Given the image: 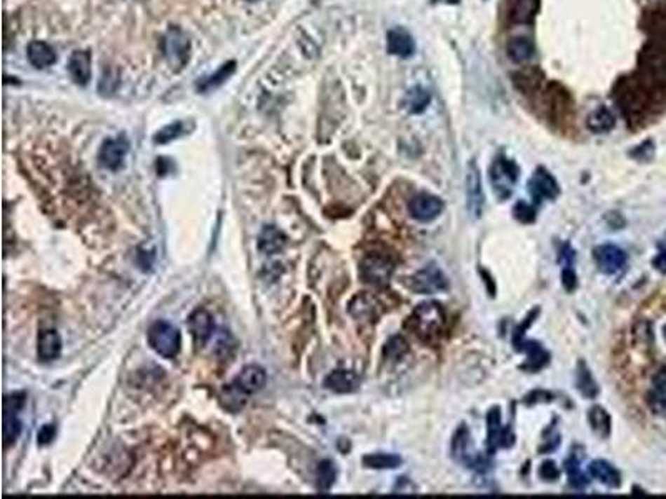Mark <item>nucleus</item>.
<instances>
[{
    "instance_id": "nucleus-1",
    "label": "nucleus",
    "mask_w": 666,
    "mask_h": 499,
    "mask_svg": "<svg viewBox=\"0 0 666 499\" xmlns=\"http://www.w3.org/2000/svg\"><path fill=\"white\" fill-rule=\"evenodd\" d=\"M443 324H445V313L440 308L438 303H423L419 308L413 311L408 327H410L415 335L421 340L432 341L440 336Z\"/></svg>"
},
{
    "instance_id": "nucleus-2",
    "label": "nucleus",
    "mask_w": 666,
    "mask_h": 499,
    "mask_svg": "<svg viewBox=\"0 0 666 499\" xmlns=\"http://www.w3.org/2000/svg\"><path fill=\"white\" fill-rule=\"evenodd\" d=\"M536 315H538V308L530 311V315L526 316L525 322L519 324V327H518L517 329H515V333H513V346H515V350L522 351V353H526V356H528L526 363L523 364L522 368L526 369V371H531V373L538 371V369L546 367V364H548V362H550L548 351H546V350L543 348V346L540 345V343L525 340V331H526V328L530 327L531 322H533V318H535Z\"/></svg>"
},
{
    "instance_id": "nucleus-3",
    "label": "nucleus",
    "mask_w": 666,
    "mask_h": 499,
    "mask_svg": "<svg viewBox=\"0 0 666 499\" xmlns=\"http://www.w3.org/2000/svg\"><path fill=\"white\" fill-rule=\"evenodd\" d=\"M147 340H149L150 348L155 353L167 360L175 358L182 346V335L179 328L175 324L165 322V320H158L149 328Z\"/></svg>"
},
{
    "instance_id": "nucleus-4",
    "label": "nucleus",
    "mask_w": 666,
    "mask_h": 499,
    "mask_svg": "<svg viewBox=\"0 0 666 499\" xmlns=\"http://www.w3.org/2000/svg\"><path fill=\"white\" fill-rule=\"evenodd\" d=\"M641 72L646 82L653 86H666V46L658 39L651 42L641 53Z\"/></svg>"
},
{
    "instance_id": "nucleus-5",
    "label": "nucleus",
    "mask_w": 666,
    "mask_h": 499,
    "mask_svg": "<svg viewBox=\"0 0 666 499\" xmlns=\"http://www.w3.org/2000/svg\"><path fill=\"white\" fill-rule=\"evenodd\" d=\"M518 173L519 170L517 163L512 162V160L498 157L493 162L490 168V180L493 185V191H495V195L501 202L508 197H512L513 186L518 180Z\"/></svg>"
},
{
    "instance_id": "nucleus-6",
    "label": "nucleus",
    "mask_w": 666,
    "mask_h": 499,
    "mask_svg": "<svg viewBox=\"0 0 666 499\" xmlns=\"http://www.w3.org/2000/svg\"><path fill=\"white\" fill-rule=\"evenodd\" d=\"M487 446L488 453L493 454L498 448L513 446V433L510 426H501L500 408H491L487 414Z\"/></svg>"
},
{
    "instance_id": "nucleus-7",
    "label": "nucleus",
    "mask_w": 666,
    "mask_h": 499,
    "mask_svg": "<svg viewBox=\"0 0 666 499\" xmlns=\"http://www.w3.org/2000/svg\"><path fill=\"white\" fill-rule=\"evenodd\" d=\"M451 451L456 461L463 463L466 467H473V470H483L487 465L485 458L480 456L472 449V441H470V433L465 426H460V430L455 433L451 443Z\"/></svg>"
},
{
    "instance_id": "nucleus-8",
    "label": "nucleus",
    "mask_w": 666,
    "mask_h": 499,
    "mask_svg": "<svg viewBox=\"0 0 666 499\" xmlns=\"http://www.w3.org/2000/svg\"><path fill=\"white\" fill-rule=\"evenodd\" d=\"M528 190H530L531 197L535 202H541V200H555L559 195V186L555 180L552 173L545 170L543 167L536 168L533 177L528 182Z\"/></svg>"
},
{
    "instance_id": "nucleus-9",
    "label": "nucleus",
    "mask_w": 666,
    "mask_h": 499,
    "mask_svg": "<svg viewBox=\"0 0 666 499\" xmlns=\"http://www.w3.org/2000/svg\"><path fill=\"white\" fill-rule=\"evenodd\" d=\"M408 212L419 221H432L443 212V202L430 193H420L408 203Z\"/></svg>"
},
{
    "instance_id": "nucleus-10",
    "label": "nucleus",
    "mask_w": 666,
    "mask_h": 499,
    "mask_svg": "<svg viewBox=\"0 0 666 499\" xmlns=\"http://www.w3.org/2000/svg\"><path fill=\"white\" fill-rule=\"evenodd\" d=\"M362 276L368 283L381 285L388 282L393 273V263L381 255H368L362 261Z\"/></svg>"
},
{
    "instance_id": "nucleus-11",
    "label": "nucleus",
    "mask_w": 666,
    "mask_h": 499,
    "mask_svg": "<svg viewBox=\"0 0 666 499\" xmlns=\"http://www.w3.org/2000/svg\"><path fill=\"white\" fill-rule=\"evenodd\" d=\"M127 151H128V142L123 137L110 138V140L104 142V145H102V149L99 151L100 167L107 168V170H118V168L123 165Z\"/></svg>"
},
{
    "instance_id": "nucleus-12",
    "label": "nucleus",
    "mask_w": 666,
    "mask_h": 499,
    "mask_svg": "<svg viewBox=\"0 0 666 499\" xmlns=\"http://www.w3.org/2000/svg\"><path fill=\"white\" fill-rule=\"evenodd\" d=\"M485 203V195L482 190V180H480V170L477 163L472 162L466 175V207L473 217H480Z\"/></svg>"
},
{
    "instance_id": "nucleus-13",
    "label": "nucleus",
    "mask_w": 666,
    "mask_h": 499,
    "mask_svg": "<svg viewBox=\"0 0 666 499\" xmlns=\"http://www.w3.org/2000/svg\"><path fill=\"white\" fill-rule=\"evenodd\" d=\"M447 288V276L443 275L437 266H426V268L413 276V289L419 293H423V295L443 292V289Z\"/></svg>"
},
{
    "instance_id": "nucleus-14",
    "label": "nucleus",
    "mask_w": 666,
    "mask_h": 499,
    "mask_svg": "<svg viewBox=\"0 0 666 499\" xmlns=\"http://www.w3.org/2000/svg\"><path fill=\"white\" fill-rule=\"evenodd\" d=\"M594 260L603 273L615 275L623 270L626 255L623 250L615 247V245H603V247L594 248Z\"/></svg>"
},
{
    "instance_id": "nucleus-15",
    "label": "nucleus",
    "mask_w": 666,
    "mask_h": 499,
    "mask_svg": "<svg viewBox=\"0 0 666 499\" xmlns=\"http://www.w3.org/2000/svg\"><path fill=\"white\" fill-rule=\"evenodd\" d=\"M163 50L172 65H184L189 60V40L180 30H172L163 40Z\"/></svg>"
},
{
    "instance_id": "nucleus-16",
    "label": "nucleus",
    "mask_w": 666,
    "mask_h": 499,
    "mask_svg": "<svg viewBox=\"0 0 666 499\" xmlns=\"http://www.w3.org/2000/svg\"><path fill=\"white\" fill-rule=\"evenodd\" d=\"M189 331L197 345H203L213 335V316L207 310L198 308L189 316Z\"/></svg>"
},
{
    "instance_id": "nucleus-17",
    "label": "nucleus",
    "mask_w": 666,
    "mask_h": 499,
    "mask_svg": "<svg viewBox=\"0 0 666 499\" xmlns=\"http://www.w3.org/2000/svg\"><path fill=\"white\" fill-rule=\"evenodd\" d=\"M266 381V373L265 369L259 367V364H248L240 371V374L235 378L233 383L237 385L240 390L243 391L245 395H253L257 391H260L264 388Z\"/></svg>"
},
{
    "instance_id": "nucleus-18",
    "label": "nucleus",
    "mask_w": 666,
    "mask_h": 499,
    "mask_svg": "<svg viewBox=\"0 0 666 499\" xmlns=\"http://www.w3.org/2000/svg\"><path fill=\"white\" fill-rule=\"evenodd\" d=\"M360 386V378L353 371L346 369H335L325 378V388L333 393H353Z\"/></svg>"
},
{
    "instance_id": "nucleus-19",
    "label": "nucleus",
    "mask_w": 666,
    "mask_h": 499,
    "mask_svg": "<svg viewBox=\"0 0 666 499\" xmlns=\"http://www.w3.org/2000/svg\"><path fill=\"white\" fill-rule=\"evenodd\" d=\"M62 353V338L55 329H46L40 333L37 343V355L42 362H53Z\"/></svg>"
},
{
    "instance_id": "nucleus-20",
    "label": "nucleus",
    "mask_w": 666,
    "mask_h": 499,
    "mask_svg": "<svg viewBox=\"0 0 666 499\" xmlns=\"http://www.w3.org/2000/svg\"><path fill=\"white\" fill-rule=\"evenodd\" d=\"M69 74L77 86H87L92 75V59L88 52H74L69 60Z\"/></svg>"
},
{
    "instance_id": "nucleus-21",
    "label": "nucleus",
    "mask_w": 666,
    "mask_h": 499,
    "mask_svg": "<svg viewBox=\"0 0 666 499\" xmlns=\"http://www.w3.org/2000/svg\"><path fill=\"white\" fill-rule=\"evenodd\" d=\"M386 48L392 55L397 57H410L415 52V43H413L412 35L403 29H393L386 35Z\"/></svg>"
},
{
    "instance_id": "nucleus-22",
    "label": "nucleus",
    "mask_w": 666,
    "mask_h": 499,
    "mask_svg": "<svg viewBox=\"0 0 666 499\" xmlns=\"http://www.w3.org/2000/svg\"><path fill=\"white\" fill-rule=\"evenodd\" d=\"M287 245V237L282 230H278L277 226L269 225L261 230L260 237H259V248L260 252L266 253V255H275V253H280Z\"/></svg>"
},
{
    "instance_id": "nucleus-23",
    "label": "nucleus",
    "mask_w": 666,
    "mask_h": 499,
    "mask_svg": "<svg viewBox=\"0 0 666 499\" xmlns=\"http://www.w3.org/2000/svg\"><path fill=\"white\" fill-rule=\"evenodd\" d=\"M590 474L593 476L594 479H598L599 483L605 484L608 488H620L621 484V476L618 471L613 467L608 461H593L588 467Z\"/></svg>"
},
{
    "instance_id": "nucleus-24",
    "label": "nucleus",
    "mask_w": 666,
    "mask_h": 499,
    "mask_svg": "<svg viewBox=\"0 0 666 499\" xmlns=\"http://www.w3.org/2000/svg\"><path fill=\"white\" fill-rule=\"evenodd\" d=\"M27 57H29L30 64L37 67V69H46V67H50L55 62L53 48L48 43L39 42V40H35L27 48Z\"/></svg>"
},
{
    "instance_id": "nucleus-25",
    "label": "nucleus",
    "mask_w": 666,
    "mask_h": 499,
    "mask_svg": "<svg viewBox=\"0 0 666 499\" xmlns=\"http://www.w3.org/2000/svg\"><path fill=\"white\" fill-rule=\"evenodd\" d=\"M506 52H508V57L515 64H525L535 55V46H533L531 40L525 37H515L508 42Z\"/></svg>"
},
{
    "instance_id": "nucleus-26",
    "label": "nucleus",
    "mask_w": 666,
    "mask_h": 499,
    "mask_svg": "<svg viewBox=\"0 0 666 499\" xmlns=\"http://www.w3.org/2000/svg\"><path fill=\"white\" fill-rule=\"evenodd\" d=\"M586 127L593 133H606L615 127V115H613L606 107H598L590 114L588 120H586Z\"/></svg>"
},
{
    "instance_id": "nucleus-27",
    "label": "nucleus",
    "mask_w": 666,
    "mask_h": 499,
    "mask_svg": "<svg viewBox=\"0 0 666 499\" xmlns=\"http://www.w3.org/2000/svg\"><path fill=\"white\" fill-rule=\"evenodd\" d=\"M362 463L370 470H395L402 465V458L393 453H372L363 456Z\"/></svg>"
},
{
    "instance_id": "nucleus-28",
    "label": "nucleus",
    "mask_w": 666,
    "mask_h": 499,
    "mask_svg": "<svg viewBox=\"0 0 666 499\" xmlns=\"http://www.w3.org/2000/svg\"><path fill=\"white\" fill-rule=\"evenodd\" d=\"M538 11V0H515L512 6V22L515 24H530Z\"/></svg>"
},
{
    "instance_id": "nucleus-29",
    "label": "nucleus",
    "mask_w": 666,
    "mask_h": 499,
    "mask_svg": "<svg viewBox=\"0 0 666 499\" xmlns=\"http://www.w3.org/2000/svg\"><path fill=\"white\" fill-rule=\"evenodd\" d=\"M588 420H590V425H592L594 433L602 436V438H606V436H610L611 418H610V414L606 413V409H603L602 406H593L592 409H590Z\"/></svg>"
},
{
    "instance_id": "nucleus-30",
    "label": "nucleus",
    "mask_w": 666,
    "mask_h": 499,
    "mask_svg": "<svg viewBox=\"0 0 666 499\" xmlns=\"http://www.w3.org/2000/svg\"><path fill=\"white\" fill-rule=\"evenodd\" d=\"M576 388L586 398H594L598 395L597 383H594L592 373H590V369L586 368L583 362H580L578 368H576Z\"/></svg>"
},
{
    "instance_id": "nucleus-31",
    "label": "nucleus",
    "mask_w": 666,
    "mask_h": 499,
    "mask_svg": "<svg viewBox=\"0 0 666 499\" xmlns=\"http://www.w3.org/2000/svg\"><path fill=\"white\" fill-rule=\"evenodd\" d=\"M247 396L248 395L243 393V391L240 390L235 383H232V385L226 386L224 390V393H222V403H224V406L229 409V411L237 413L245 406Z\"/></svg>"
},
{
    "instance_id": "nucleus-32",
    "label": "nucleus",
    "mask_w": 666,
    "mask_h": 499,
    "mask_svg": "<svg viewBox=\"0 0 666 499\" xmlns=\"http://www.w3.org/2000/svg\"><path fill=\"white\" fill-rule=\"evenodd\" d=\"M22 433V421L17 418V414H4V446L11 448L12 444L17 443L19 436Z\"/></svg>"
},
{
    "instance_id": "nucleus-33",
    "label": "nucleus",
    "mask_w": 666,
    "mask_h": 499,
    "mask_svg": "<svg viewBox=\"0 0 666 499\" xmlns=\"http://www.w3.org/2000/svg\"><path fill=\"white\" fill-rule=\"evenodd\" d=\"M337 479V467L332 461H322L317 467V488L320 491L327 493L335 484Z\"/></svg>"
},
{
    "instance_id": "nucleus-34",
    "label": "nucleus",
    "mask_w": 666,
    "mask_h": 499,
    "mask_svg": "<svg viewBox=\"0 0 666 499\" xmlns=\"http://www.w3.org/2000/svg\"><path fill=\"white\" fill-rule=\"evenodd\" d=\"M428 104H430V93L426 92L425 88L415 87L407 93L405 105L412 114H421L426 107H428Z\"/></svg>"
},
{
    "instance_id": "nucleus-35",
    "label": "nucleus",
    "mask_w": 666,
    "mask_h": 499,
    "mask_svg": "<svg viewBox=\"0 0 666 499\" xmlns=\"http://www.w3.org/2000/svg\"><path fill=\"white\" fill-rule=\"evenodd\" d=\"M648 406L658 416H665L666 414V390L663 388H653L648 393Z\"/></svg>"
},
{
    "instance_id": "nucleus-36",
    "label": "nucleus",
    "mask_w": 666,
    "mask_h": 499,
    "mask_svg": "<svg viewBox=\"0 0 666 499\" xmlns=\"http://www.w3.org/2000/svg\"><path fill=\"white\" fill-rule=\"evenodd\" d=\"M27 395L24 391H17V393H11L4 399V414H19L25 406Z\"/></svg>"
},
{
    "instance_id": "nucleus-37",
    "label": "nucleus",
    "mask_w": 666,
    "mask_h": 499,
    "mask_svg": "<svg viewBox=\"0 0 666 499\" xmlns=\"http://www.w3.org/2000/svg\"><path fill=\"white\" fill-rule=\"evenodd\" d=\"M408 351L407 341L403 340L402 336H393L390 338V341L386 343L385 346V356L388 360H393V362H398L403 355Z\"/></svg>"
},
{
    "instance_id": "nucleus-38",
    "label": "nucleus",
    "mask_w": 666,
    "mask_h": 499,
    "mask_svg": "<svg viewBox=\"0 0 666 499\" xmlns=\"http://www.w3.org/2000/svg\"><path fill=\"white\" fill-rule=\"evenodd\" d=\"M233 70H235V62H229V64H225L224 67H222V69L215 75L208 77L205 82L202 83V87H200V88H202V90H208V88L220 86L222 82H225V80L233 74Z\"/></svg>"
},
{
    "instance_id": "nucleus-39",
    "label": "nucleus",
    "mask_w": 666,
    "mask_h": 499,
    "mask_svg": "<svg viewBox=\"0 0 666 499\" xmlns=\"http://www.w3.org/2000/svg\"><path fill=\"white\" fill-rule=\"evenodd\" d=\"M513 215L522 224H533L536 218V210L525 202H518L513 208Z\"/></svg>"
},
{
    "instance_id": "nucleus-40",
    "label": "nucleus",
    "mask_w": 666,
    "mask_h": 499,
    "mask_svg": "<svg viewBox=\"0 0 666 499\" xmlns=\"http://www.w3.org/2000/svg\"><path fill=\"white\" fill-rule=\"evenodd\" d=\"M566 473H568V478H570V484L573 488H581V486H585V484H586L583 474L580 473L578 461H576L575 458H571V460L566 461Z\"/></svg>"
},
{
    "instance_id": "nucleus-41",
    "label": "nucleus",
    "mask_w": 666,
    "mask_h": 499,
    "mask_svg": "<svg viewBox=\"0 0 666 499\" xmlns=\"http://www.w3.org/2000/svg\"><path fill=\"white\" fill-rule=\"evenodd\" d=\"M182 128H184V125H182L180 122L168 125V127L163 128V130H160L157 135H155V138H154L155 144H167V142L173 140V138H177L180 135Z\"/></svg>"
},
{
    "instance_id": "nucleus-42",
    "label": "nucleus",
    "mask_w": 666,
    "mask_h": 499,
    "mask_svg": "<svg viewBox=\"0 0 666 499\" xmlns=\"http://www.w3.org/2000/svg\"><path fill=\"white\" fill-rule=\"evenodd\" d=\"M538 474H540V478L545 479V481H555V479H558L559 470H558L557 463H555V461H545L543 465L540 466Z\"/></svg>"
},
{
    "instance_id": "nucleus-43",
    "label": "nucleus",
    "mask_w": 666,
    "mask_h": 499,
    "mask_svg": "<svg viewBox=\"0 0 666 499\" xmlns=\"http://www.w3.org/2000/svg\"><path fill=\"white\" fill-rule=\"evenodd\" d=\"M55 431H57L55 425H43L42 428H40L39 435H37L40 446H46V444L52 443V439L55 438Z\"/></svg>"
},
{
    "instance_id": "nucleus-44",
    "label": "nucleus",
    "mask_w": 666,
    "mask_h": 499,
    "mask_svg": "<svg viewBox=\"0 0 666 499\" xmlns=\"http://www.w3.org/2000/svg\"><path fill=\"white\" fill-rule=\"evenodd\" d=\"M562 283H563V287H565L568 292H573V289L576 288V285H578V282H576V275H575V271H573L570 266H566V268H563L562 271Z\"/></svg>"
},
{
    "instance_id": "nucleus-45",
    "label": "nucleus",
    "mask_w": 666,
    "mask_h": 499,
    "mask_svg": "<svg viewBox=\"0 0 666 499\" xmlns=\"http://www.w3.org/2000/svg\"><path fill=\"white\" fill-rule=\"evenodd\" d=\"M552 398L553 396L550 393H546V391H533V393H530L525 398V403L533 404V403H541V401L548 403V401H552Z\"/></svg>"
},
{
    "instance_id": "nucleus-46",
    "label": "nucleus",
    "mask_w": 666,
    "mask_h": 499,
    "mask_svg": "<svg viewBox=\"0 0 666 499\" xmlns=\"http://www.w3.org/2000/svg\"><path fill=\"white\" fill-rule=\"evenodd\" d=\"M653 266H655L660 273L666 275V252H661L656 255L655 260H653Z\"/></svg>"
},
{
    "instance_id": "nucleus-47",
    "label": "nucleus",
    "mask_w": 666,
    "mask_h": 499,
    "mask_svg": "<svg viewBox=\"0 0 666 499\" xmlns=\"http://www.w3.org/2000/svg\"><path fill=\"white\" fill-rule=\"evenodd\" d=\"M655 386H656V388H663V390H666V367L661 368L660 371L656 373V376H655Z\"/></svg>"
},
{
    "instance_id": "nucleus-48",
    "label": "nucleus",
    "mask_w": 666,
    "mask_h": 499,
    "mask_svg": "<svg viewBox=\"0 0 666 499\" xmlns=\"http://www.w3.org/2000/svg\"><path fill=\"white\" fill-rule=\"evenodd\" d=\"M448 2H451V4H455V2H458V0H448Z\"/></svg>"
},
{
    "instance_id": "nucleus-49",
    "label": "nucleus",
    "mask_w": 666,
    "mask_h": 499,
    "mask_svg": "<svg viewBox=\"0 0 666 499\" xmlns=\"http://www.w3.org/2000/svg\"><path fill=\"white\" fill-rule=\"evenodd\" d=\"M663 333H665V338H666V324H665V329H663Z\"/></svg>"
}]
</instances>
